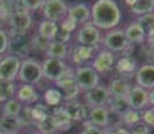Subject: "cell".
I'll use <instances>...</instances> for the list:
<instances>
[{"label": "cell", "mask_w": 154, "mask_h": 134, "mask_svg": "<svg viewBox=\"0 0 154 134\" xmlns=\"http://www.w3.org/2000/svg\"><path fill=\"white\" fill-rule=\"evenodd\" d=\"M137 23L142 27V28H143V31L147 34V32L152 31V30L154 28V12L138 16L137 17Z\"/></svg>", "instance_id": "38"}, {"label": "cell", "mask_w": 154, "mask_h": 134, "mask_svg": "<svg viewBox=\"0 0 154 134\" xmlns=\"http://www.w3.org/2000/svg\"><path fill=\"white\" fill-rule=\"evenodd\" d=\"M152 2H153V4H154V0H152Z\"/></svg>", "instance_id": "53"}, {"label": "cell", "mask_w": 154, "mask_h": 134, "mask_svg": "<svg viewBox=\"0 0 154 134\" xmlns=\"http://www.w3.org/2000/svg\"><path fill=\"white\" fill-rule=\"evenodd\" d=\"M31 109H32V117H34L35 123L43 121L44 118H47L50 114H51L48 106L43 105V103H39V102H36L34 106H31Z\"/></svg>", "instance_id": "35"}, {"label": "cell", "mask_w": 154, "mask_h": 134, "mask_svg": "<svg viewBox=\"0 0 154 134\" xmlns=\"http://www.w3.org/2000/svg\"><path fill=\"white\" fill-rule=\"evenodd\" d=\"M98 50V46L95 47H90V46H82V44H78L72 48V51L70 52L71 61L74 62L78 66H85L87 62L93 61L94 56L97 55L95 52Z\"/></svg>", "instance_id": "16"}, {"label": "cell", "mask_w": 154, "mask_h": 134, "mask_svg": "<svg viewBox=\"0 0 154 134\" xmlns=\"http://www.w3.org/2000/svg\"><path fill=\"white\" fill-rule=\"evenodd\" d=\"M44 0H17L16 4L27 11H36L43 7Z\"/></svg>", "instance_id": "39"}, {"label": "cell", "mask_w": 154, "mask_h": 134, "mask_svg": "<svg viewBox=\"0 0 154 134\" xmlns=\"http://www.w3.org/2000/svg\"><path fill=\"white\" fill-rule=\"evenodd\" d=\"M16 99L19 101L20 103H26V105H35V103L39 101V93L36 91L35 86L32 85H26V83H22L19 85V87L16 89Z\"/></svg>", "instance_id": "20"}, {"label": "cell", "mask_w": 154, "mask_h": 134, "mask_svg": "<svg viewBox=\"0 0 154 134\" xmlns=\"http://www.w3.org/2000/svg\"><path fill=\"white\" fill-rule=\"evenodd\" d=\"M0 58H2V56H0Z\"/></svg>", "instance_id": "55"}, {"label": "cell", "mask_w": 154, "mask_h": 134, "mask_svg": "<svg viewBox=\"0 0 154 134\" xmlns=\"http://www.w3.org/2000/svg\"><path fill=\"white\" fill-rule=\"evenodd\" d=\"M91 24L99 30H114L122 19L119 5L115 0H97L90 8Z\"/></svg>", "instance_id": "1"}, {"label": "cell", "mask_w": 154, "mask_h": 134, "mask_svg": "<svg viewBox=\"0 0 154 134\" xmlns=\"http://www.w3.org/2000/svg\"><path fill=\"white\" fill-rule=\"evenodd\" d=\"M16 7V2H8V0H0V20H8L11 14Z\"/></svg>", "instance_id": "37"}, {"label": "cell", "mask_w": 154, "mask_h": 134, "mask_svg": "<svg viewBox=\"0 0 154 134\" xmlns=\"http://www.w3.org/2000/svg\"><path fill=\"white\" fill-rule=\"evenodd\" d=\"M31 44H32V50H38V51L46 52V50L48 48V46H50V40L44 39L43 36L36 34L34 38H31Z\"/></svg>", "instance_id": "40"}, {"label": "cell", "mask_w": 154, "mask_h": 134, "mask_svg": "<svg viewBox=\"0 0 154 134\" xmlns=\"http://www.w3.org/2000/svg\"><path fill=\"white\" fill-rule=\"evenodd\" d=\"M44 102L46 106H51V107H58L60 106V103L63 102V95L62 91L56 87H48L44 91Z\"/></svg>", "instance_id": "29"}, {"label": "cell", "mask_w": 154, "mask_h": 134, "mask_svg": "<svg viewBox=\"0 0 154 134\" xmlns=\"http://www.w3.org/2000/svg\"><path fill=\"white\" fill-rule=\"evenodd\" d=\"M23 105L16 99V98H12V99L7 101V102L3 103V115H10V117H17V114L20 113Z\"/></svg>", "instance_id": "32"}, {"label": "cell", "mask_w": 154, "mask_h": 134, "mask_svg": "<svg viewBox=\"0 0 154 134\" xmlns=\"http://www.w3.org/2000/svg\"><path fill=\"white\" fill-rule=\"evenodd\" d=\"M67 10L69 5L64 0H44L42 7L44 19L54 23L62 22L67 16Z\"/></svg>", "instance_id": "8"}, {"label": "cell", "mask_w": 154, "mask_h": 134, "mask_svg": "<svg viewBox=\"0 0 154 134\" xmlns=\"http://www.w3.org/2000/svg\"><path fill=\"white\" fill-rule=\"evenodd\" d=\"M16 93V86L10 80H0V103L12 99Z\"/></svg>", "instance_id": "31"}, {"label": "cell", "mask_w": 154, "mask_h": 134, "mask_svg": "<svg viewBox=\"0 0 154 134\" xmlns=\"http://www.w3.org/2000/svg\"><path fill=\"white\" fill-rule=\"evenodd\" d=\"M121 121H122V123H125L127 127H131L141 121V113L137 111V110L129 109L125 114L121 117Z\"/></svg>", "instance_id": "36"}, {"label": "cell", "mask_w": 154, "mask_h": 134, "mask_svg": "<svg viewBox=\"0 0 154 134\" xmlns=\"http://www.w3.org/2000/svg\"><path fill=\"white\" fill-rule=\"evenodd\" d=\"M16 118L19 121L20 126H31V125H35L34 117H32V109L29 105L23 106Z\"/></svg>", "instance_id": "34"}, {"label": "cell", "mask_w": 154, "mask_h": 134, "mask_svg": "<svg viewBox=\"0 0 154 134\" xmlns=\"http://www.w3.org/2000/svg\"><path fill=\"white\" fill-rule=\"evenodd\" d=\"M131 90V85L130 82L125 78H115L111 79L107 86V91L110 98H117V97H127Z\"/></svg>", "instance_id": "21"}, {"label": "cell", "mask_w": 154, "mask_h": 134, "mask_svg": "<svg viewBox=\"0 0 154 134\" xmlns=\"http://www.w3.org/2000/svg\"><path fill=\"white\" fill-rule=\"evenodd\" d=\"M141 121L149 127H154V107H146L141 111Z\"/></svg>", "instance_id": "41"}, {"label": "cell", "mask_w": 154, "mask_h": 134, "mask_svg": "<svg viewBox=\"0 0 154 134\" xmlns=\"http://www.w3.org/2000/svg\"><path fill=\"white\" fill-rule=\"evenodd\" d=\"M74 74H75V67L67 64L64 73L62 74L60 78L55 82L56 89H59V90L62 91L64 102H66V101L76 99L79 93H81V90H79L78 85H76V82H75V78H74Z\"/></svg>", "instance_id": "5"}, {"label": "cell", "mask_w": 154, "mask_h": 134, "mask_svg": "<svg viewBox=\"0 0 154 134\" xmlns=\"http://www.w3.org/2000/svg\"><path fill=\"white\" fill-rule=\"evenodd\" d=\"M76 42L82 46L95 47L100 42V31L91 23H86L76 32Z\"/></svg>", "instance_id": "11"}, {"label": "cell", "mask_w": 154, "mask_h": 134, "mask_svg": "<svg viewBox=\"0 0 154 134\" xmlns=\"http://www.w3.org/2000/svg\"><path fill=\"white\" fill-rule=\"evenodd\" d=\"M112 130H111V134H130V132L127 129H123L121 126H111Z\"/></svg>", "instance_id": "48"}, {"label": "cell", "mask_w": 154, "mask_h": 134, "mask_svg": "<svg viewBox=\"0 0 154 134\" xmlns=\"http://www.w3.org/2000/svg\"><path fill=\"white\" fill-rule=\"evenodd\" d=\"M22 61L16 56L5 55L0 58V80H10L14 82L17 78Z\"/></svg>", "instance_id": "9"}, {"label": "cell", "mask_w": 154, "mask_h": 134, "mask_svg": "<svg viewBox=\"0 0 154 134\" xmlns=\"http://www.w3.org/2000/svg\"><path fill=\"white\" fill-rule=\"evenodd\" d=\"M83 98H85L86 106L91 109V107L106 106L109 99H110V95H109V91H107V86H103L99 83L98 86H95L91 90L85 91Z\"/></svg>", "instance_id": "10"}, {"label": "cell", "mask_w": 154, "mask_h": 134, "mask_svg": "<svg viewBox=\"0 0 154 134\" xmlns=\"http://www.w3.org/2000/svg\"><path fill=\"white\" fill-rule=\"evenodd\" d=\"M8 2H14L15 3V2H17V0H8Z\"/></svg>", "instance_id": "51"}, {"label": "cell", "mask_w": 154, "mask_h": 134, "mask_svg": "<svg viewBox=\"0 0 154 134\" xmlns=\"http://www.w3.org/2000/svg\"><path fill=\"white\" fill-rule=\"evenodd\" d=\"M54 134H58V133H54Z\"/></svg>", "instance_id": "54"}, {"label": "cell", "mask_w": 154, "mask_h": 134, "mask_svg": "<svg viewBox=\"0 0 154 134\" xmlns=\"http://www.w3.org/2000/svg\"><path fill=\"white\" fill-rule=\"evenodd\" d=\"M127 101H129L130 109L142 111L149 106V91L140 86H131V90L127 95Z\"/></svg>", "instance_id": "14"}, {"label": "cell", "mask_w": 154, "mask_h": 134, "mask_svg": "<svg viewBox=\"0 0 154 134\" xmlns=\"http://www.w3.org/2000/svg\"><path fill=\"white\" fill-rule=\"evenodd\" d=\"M146 40H147V46L152 50H154V28L146 34Z\"/></svg>", "instance_id": "47"}, {"label": "cell", "mask_w": 154, "mask_h": 134, "mask_svg": "<svg viewBox=\"0 0 154 134\" xmlns=\"http://www.w3.org/2000/svg\"><path fill=\"white\" fill-rule=\"evenodd\" d=\"M8 48V32L0 28V56H3Z\"/></svg>", "instance_id": "44"}, {"label": "cell", "mask_w": 154, "mask_h": 134, "mask_svg": "<svg viewBox=\"0 0 154 134\" xmlns=\"http://www.w3.org/2000/svg\"><path fill=\"white\" fill-rule=\"evenodd\" d=\"M59 26H62L63 28H66L67 31H70V32H72V31H75L76 30V27H78V24H76L75 22H74L71 17H69V16H66L63 20L60 22V24Z\"/></svg>", "instance_id": "46"}, {"label": "cell", "mask_w": 154, "mask_h": 134, "mask_svg": "<svg viewBox=\"0 0 154 134\" xmlns=\"http://www.w3.org/2000/svg\"><path fill=\"white\" fill-rule=\"evenodd\" d=\"M87 122L99 129H105V127L110 126V111L106 106L91 107L88 110Z\"/></svg>", "instance_id": "17"}, {"label": "cell", "mask_w": 154, "mask_h": 134, "mask_svg": "<svg viewBox=\"0 0 154 134\" xmlns=\"http://www.w3.org/2000/svg\"><path fill=\"white\" fill-rule=\"evenodd\" d=\"M10 55L16 56L17 59L23 61L27 59L29 52L32 51L31 38L27 34H17V32H8V48Z\"/></svg>", "instance_id": "4"}, {"label": "cell", "mask_w": 154, "mask_h": 134, "mask_svg": "<svg viewBox=\"0 0 154 134\" xmlns=\"http://www.w3.org/2000/svg\"><path fill=\"white\" fill-rule=\"evenodd\" d=\"M114 68L117 70V73L121 75V78H131L135 75L138 70V64L133 56H121L117 62H115Z\"/></svg>", "instance_id": "19"}, {"label": "cell", "mask_w": 154, "mask_h": 134, "mask_svg": "<svg viewBox=\"0 0 154 134\" xmlns=\"http://www.w3.org/2000/svg\"><path fill=\"white\" fill-rule=\"evenodd\" d=\"M130 134H150V127L146 123H143L142 121H140L138 123H135L134 126L130 127Z\"/></svg>", "instance_id": "43"}, {"label": "cell", "mask_w": 154, "mask_h": 134, "mask_svg": "<svg viewBox=\"0 0 154 134\" xmlns=\"http://www.w3.org/2000/svg\"><path fill=\"white\" fill-rule=\"evenodd\" d=\"M35 126H36L38 132H39L40 134H54V133L58 132V130H56L55 123H54V120H52V117H51V114H50L47 118H44L43 121L36 122Z\"/></svg>", "instance_id": "33"}, {"label": "cell", "mask_w": 154, "mask_h": 134, "mask_svg": "<svg viewBox=\"0 0 154 134\" xmlns=\"http://www.w3.org/2000/svg\"><path fill=\"white\" fill-rule=\"evenodd\" d=\"M115 66V56L109 50H99L91 61V67L98 74H107Z\"/></svg>", "instance_id": "12"}, {"label": "cell", "mask_w": 154, "mask_h": 134, "mask_svg": "<svg viewBox=\"0 0 154 134\" xmlns=\"http://www.w3.org/2000/svg\"><path fill=\"white\" fill-rule=\"evenodd\" d=\"M149 105L154 107V89L149 90Z\"/></svg>", "instance_id": "49"}, {"label": "cell", "mask_w": 154, "mask_h": 134, "mask_svg": "<svg viewBox=\"0 0 154 134\" xmlns=\"http://www.w3.org/2000/svg\"><path fill=\"white\" fill-rule=\"evenodd\" d=\"M123 32H125L127 42L131 46H134V44H142L145 42V39H146V32L143 31V28L137 22L130 23L126 27V30H123Z\"/></svg>", "instance_id": "24"}, {"label": "cell", "mask_w": 154, "mask_h": 134, "mask_svg": "<svg viewBox=\"0 0 154 134\" xmlns=\"http://www.w3.org/2000/svg\"><path fill=\"white\" fill-rule=\"evenodd\" d=\"M81 134H102V129L97 126H93L91 123H88L87 121L83 122V130Z\"/></svg>", "instance_id": "45"}, {"label": "cell", "mask_w": 154, "mask_h": 134, "mask_svg": "<svg viewBox=\"0 0 154 134\" xmlns=\"http://www.w3.org/2000/svg\"><path fill=\"white\" fill-rule=\"evenodd\" d=\"M20 123L16 117H10V115H2L0 118V130L5 134H19Z\"/></svg>", "instance_id": "27"}, {"label": "cell", "mask_w": 154, "mask_h": 134, "mask_svg": "<svg viewBox=\"0 0 154 134\" xmlns=\"http://www.w3.org/2000/svg\"><path fill=\"white\" fill-rule=\"evenodd\" d=\"M63 107L66 109V111L69 113V115H70V118L72 122H81V123H83L85 121H87L90 107H87L85 103L79 102L78 99L66 101Z\"/></svg>", "instance_id": "15"}, {"label": "cell", "mask_w": 154, "mask_h": 134, "mask_svg": "<svg viewBox=\"0 0 154 134\" xmlns=\"http://www.w3.org/2000/svg\"><path fill=\"white\" fill-rule=\"evenodd\" d=\"M135 80H137V86L145 90L154 89V64L145 63L141 67H138L135 73Z\"/></svg>", "instance_id": "18"}, {"label": "cell", "mask_w": 154, "mask_h": 134, "mask_svg": "<svg viewBox=\"0 0 154 134\" xmlns=\"http://www.w3.org/2000/svg\"><path fill=\"white\" fill-rule=\"evenodd\" d=\"M51 117L54 120L56 130H59V132H67L71 127V125H72V121H71L69 113L66 111V109L63 106L54 107V110L51 113Z\"/></svg>", "instance_id": "23"}, {"label": "cell", "mask_w": 154, "mask_h": 134, "mask_svg": "<svg viewBox=\"0 0 154 134\" xmlns=\"http://www.w3.org/2000/svg\"><path fill=\"white\" fill-rule=\"evenodd\" d=\"M134 2H135V0H126V3H127V5H129V7L134 4Z\"/></svg>", "instance_id": "50"}, {"label": "cell", "mask_w": 154, "mask_h": 134, "mask_svg": "<svg viewBox=\"0 0 154 134\" xmlns=\"http://www.w3.org/2000/svg\"><path fill=\"white\" fill-rule=\"evenodd\" d=\"M107 106H109V111L114 113L115 115H119V117H122L127 110L130 109L127 97L110 98V99H109V102H107Z\"/></svg>", "instance_id": "26"}, {"label": "cell", "mask_w": 154, "mask_h": 134, "mask_svg": "<svg viewBox=\"0 0 154 134\" xmlns=\"http://www.w3.org/2000/svg\"><path fill=\"white\" fill-rule=\"evenodd\" d=\"M8 23H10L11 31L12 32H17V34H27V31L31 28L32 26V17L29 11L24 10V8L19 7L16 4L14 12L11 14L10 19H8Z\"/></svg>", "instance_id": "7"}, {"label": "cell", "mask_w": 154, "mask_h": 134, "mask_svg": "<svg viewBox=\"0 0 154 134\" xmlns=\"http://www.w3.org/2000/svg\"><path fill=\"white\" fill-rule=\"evenodd\" d=\"M67 16L71 17L76 24L79 23H86L91 17V11L87 4L85 3H76L69 7L67 10Z\"/></svg>", "instance_id": "22"}, {"label": "cell", "mask_w": 154, "mask_h": 134, "mask_svg": "<svg viewBox=\"0 0 154 134\" xmlns=\"http://www.w3.org/2000/svg\"><path fill=\"white\" fill-rule=\"evenodd\" d=\"M56 30H58V23L43 19L42 22L39 23V27H38V34H39L40 36H43L44 39L52 42L55 39Z\"/></svg>", "instance_id": "28"}, {"label": "cell", "mask_w": 154, "mask_h": 134, "mask_svg": "<svg viewBox=\"0 0 154 134\" xmlns=\"http://www.w3.org/2000/svg\"><path fill=\"white\" fill-rule=\"evenodd\" d=\"M130 11L137 16H142V15L154 12V4L152 0H135L134 4L130 5Z\"/></svg>", "instance_id": "30"}, {"label": "cell", "mask_w": 154, "mask_h": 134, "mask_svg": "<svg viewBox=\"0 0 154 134\" xmlns=\"http://www.w3.org/2000/svg\"><path fill=\"white\" fill-rule=\"evenodd\" d=\"M47 55V58L51 59H59V61H66V58L69 56V46L66 43H60V42L52 40L50 42L48 48L44 52Z\"/></svg>", "instance_id": "25"}, {"label": "cell", "mask_w": 154, "mask_h": 134, "mask_svg": "<svg viewBox=\"0 0 154 134\" xmlns=\"http://www.w3.org/2000/svg\"><path fill=\"white\" fill-rule=\"evenodd\" d=\"M67 67L66 61H59V59L46 58L42 62V70H43V78L56 82L62 76Z\"/></svg>", "instance_id": "13"}, {"label": "cell", "mask_w": 154, "mask_h": 134, "mask_svg": "<svg viewBox=\"0 0 154 134\" xmlns=\"http://www.w3.org/2000/svg\"><path fill=\"white\" fill-rule=\"evenodd\" d=\"M17 79L26 85H38L43 79V70L42 63L38 62L36 59L27 58L23 59L20 63V70L17 74Z\"/></svg>", "instance_id": "3"}, {"label": "cell", "mask_w": 154, "mask_h": 134, "mask_svg": "<svg viewBox=\"0 0 154 134\" xmlns=\"http://www.w3.org/2000/svg\"><path fill=\"white\" fill-rule=\"evenodd\" d=\"M0 134H5V133H3V132H2V130H0Z\"/></svg>", "instance_id": "52"}, {"label": "cell", "mask_w": 154, "mask_h": 134, "mask_svg": "<svg viewBox=\"0 0 154 134\" xmlns=\"http://www.w3.org/2000/svg\"><path fill=\"white\" fill-rule=\"evenodd\" d=\"M105 50L111 52H122V56H131L134 46L127 42L123 30H110L103 38Z\"/></svg>", "instance_id": "2"}, {"label": "cell", "mask_w": 154, "mask_h": 134, "mask_svg": "<svg viewBox=\"0 0 154 134\" xmlns=\"http://www.w3.org/2000/svg\"><path fill=\"white\" fill-rule=\"evenodd\" d=\"M74 78L81 91L91 90L99 85V74L91 66H76Z\"/></svg>", "instance_id": "6"}, {"label": "cell", "mask_w": 154, "mask_h": 134, "mask_svg": "<svg viewBox=\"0 0 154 134\" xmlns=\"http://www.w3.org/2000/svg\"><path fill=\"white\" fill-rule=\"evenodd\" d=\"M70 39H71V32L67 31L66 28H63L62 26L58 24V30H56V35H55V39L54 40L67 44V42H70Z\"/></svg>", "instance_id": "42"}]
</instances>
